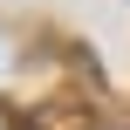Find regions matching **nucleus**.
Here are the masks:
<instances>
[]
</instances>
